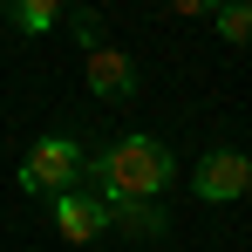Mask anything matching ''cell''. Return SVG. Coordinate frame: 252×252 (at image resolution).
I'll list each match as a JSON object with an SVG mask.
<instances>
[{
	"instance_id": "2",
	"label": "cell",
	"mask_w": 252,
	"mask_h": 252,
	"mask_svg": "<svg viewBox=\"0 0 252 252\" xmlns=\"http://www.w3.org/2000/svg\"><path fill=\"white\" fill-rule=\"evenodd\" d=\"M82 143L75 136H41L28 157H21V191L28 198H62V191H75L82 184Z\"/></svg>"
},
{
	"instance_id": "1",
	"label": "cell",
	"mask_w": 252,
	"mask_h": 252,
	"mask_svg": "<svg viewBox=\"0 0 252 252\" xmlns=\"http://www.w3.org/2000/svg\"><path fill=\"white\" fill-rule=\"evenodd\" d=\"M170 150L157 136H123V143H109L102 157H89L82 177H89V198H102V205H116V198H157L170 184Z\"/></svg>"
},
{
	"instance_id": "6",
	"label": "cell",
	"mask_w": 252,
	"mask_h": 252,
	"mask_svg": "<svg viewBox=\"0 0 252 252\" xmlns=\"http://www.w3.org/2000/svg\"><path fill=\"white\" fill-rule=\"evenodd\" d=\"M109 225L123 239H157L164 232V211H157V198H116L109 205Z\"/></svg>"
},
{
	"instance_id": "4",
	"label": "cell",
	"mask_w": 252,
	"mask_h": 252,
	"mask_svg": "<svg viewBox=\"0 0 252 252\" xmlns=\"http://www.w3.org/2000/svg\"><path fill=\"white\" fill-rule=\"evenodd\" d=\"M55 232H62L68 246H89V239L109 232V205L89 198V191H62V198H55Z\"/></svg>"
},
{
	"instance_id": "10",
	"label": "cell",
	"mask_w": 252,
	"mask_h": 252,
	"mask_svg": "<svg viewBox=\"0 0 252 252\" xmlns=\"http://www.w3.org/2000/svg\"><path fill=\"white\" fill-rule=\"evenodd\" d=\"M170 14H218V0H170Z\"/></svg>"
},
{
	"instance_id": "8",
	"label": "cell",
	"mask_w": 252,
	"mask_h": 252,
	"mask_svg": "<svg viewBox=\"0 0 252 252\" xmlns=\"http://www.w3.org/2000/svg\"><path fill=\"white\" fill-rule=\"evenodd\" d=\"M218 34L225 41H252V0H218Z\"/></svg>"
},
{
	"instance_id": "7",
	"label": "cell",
	"mask_w": 252,
	"mask_h": 252,
	"mask_svg": "<svg viewBox=\"0 0 252 252\" xmlns=\"http://www.w3.org/2000/svg\"><path fill=\"white\" fill-rule=\"evenodd\" d=\"M14 21H21V34H48L62 21V0H14Z\"/></svg>"
},
{
	"instance_id": "9",
	"label": "cell",
	"mask_w": 252,
	"mask_h": 252,
	"mask_svg": "<svg viewBox=\"0 0 252 252\" xmlns=\"http://www.w3.org/2000/svg\"><path fill=\"white\" fill-rule=\"evenodd\" d=\"M68 34L82 41V55H95V48H109V41H102V14H95V7H75V14H68Z\"/></svg>"
},
{
	"instance_id": "5",
	"label": "cell",
	"mask_w": 252,
	"mask_h": 252,
	"mask_svg": "<svg viewBox=\"0 0 252 252\" xmlns=\"http://www.w3.org/2000/svg\"><path fill=\"white\" fill-rule=\"evenodd\" d=\"M89 89H95L102 102L136 95V62H129L123 48H95V55H89Z\"/></svg>"
},
{
	"instance_id": "3",
	"label": "cell",
	"mask_w": 252,
	"mask_h": 252,
	"mask_svg": "<svg viewBox=\"0 0 252 252\" xmlns=\"http://www.w3.org/2000/svg\"><path fill=\"white\" fill-rule=\"evenodd\" d=\"M252 191V157L246 150H211L198 157V198L205 205H232V198H246Z\"/></svg>"
}]
</instances>
